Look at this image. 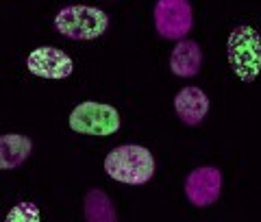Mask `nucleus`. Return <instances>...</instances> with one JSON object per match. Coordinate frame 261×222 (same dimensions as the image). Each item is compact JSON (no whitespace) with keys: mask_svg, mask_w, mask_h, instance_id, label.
I'll list each match as a JSON object with an SVG mask.
<instances>
[{"mask_svg":"<svg viewBox=\"0 0 261 222\" xmlns=\"http://www.w3.org/2000/svg\"><path fill=\"white\" fill-rule=\"evenodd\" d=\"M5 222H42V216H39V207L35 203L22 201L9 209Z\"/></svg>","mask_w":261,"mask_h":222,"instance_id":"nucleus-12","label":"nucleus"},{"mask_svg":"<svg viewBox=\"0 0 261 222\" xmlns=\"http://www.w3.org/2000/svg\"><path fill=\"white\" fill-rule=\"evenodd\" d=\"M33 153V139L20 133L0 135V170H13L22 166Z\"/></svg>","mask_w":261,"mask_h":222,"instance_id":"nucleus-10","label":"nucleus"},{"mask_svg":"<svg viewBox=\"0 0 261 222\" xmlns=\"http://www.w3.org/2000/svg\"><path fill=\"white\" fill-rule=\"evenodd\" d=\"M68 125L74 133L105 137V135L118 133L122 127V118L116 107H111L107 103L85 101V103H79L70 111Z\"/></svg>","mask_w":261,"mask_h":222,"instance_id":"nucleus-4","label":"nucleus"},{"mask_svg":"<svg viewBox=\"0 0 261 222\" xmlns=\"http://www.w3.org/2000/svg\"><path fill=\"white\" fill-rule=\"evenodd\" d=\"M85 220L87 222H118L116 205L100 187H92L85 194Z\"/></svg>","mask_w":261,"mask_h":222,"instance_id":"nucleus-11","label":"nucleus"},{"mask_svg":"<svg viewBox=\"0 0 261 222\" xmlns=\"http://www.w3.org/2000/svg\"><path fill=\"white\" fill-rule=\"evenodd\" d=\"M157 161L146 146L140 144H122L116 146L105 157V172L118 183L144 185L154 177Z\"/></svg>","mask_w":261,"mask_h":222,"instance_id":"nucleus-1","label":"nucleus"},{"mask_svg":"<svg viewBox=\"0 0 261 222\" xmlns=\"http://www.w3.org/2000/svg\"><path fill=\"white\" fill-rule=\"evenodd\" d=\"M222 192V172L216 166H200L185 179V196L194 207H209Z\"/></svg>","mask_w":261,"mask_h":222,"instance_id":"nucleus-7","label":"nucleus"},{"mask_svg":"<svg viewBox=\"0 0 261 222\" xmlns=\"http://www.w3.org/2000/svg\"><path fill=\"white\" fill-rule=\"evenodd\" d=\"M55 29L74 42H89L105 35L109 29V15L92 5H68L57 11Z\"/></svg>","mask_w":261,"mask_h":222,"instance_id":"nucleus-3","label":"nucleus"},{"mask_svg":"<svg viewBox=\"0 0 261 222\" xmlns=\"http://www.w3.org/2000/svg\"><path fill=\"white\" fill-rule=\"evenodd\" d=\"M194 27V9L190 0H157L154 29L163 39L181 42Z\"/></svg>","mask_w":261,"mask_h":222,"instance_id":"nucleus-5","label":"nucleus"},{"mask_svg":"<svg viewBox=\"0 0 261 222\" xmlns=\"http://www.w3.org/2000/svg\"><path fill=\"white\" fill-rule=\"evenodd\" d=\"M226 57L235 77L244 83H252L261 74V35L248 24H240L228 33Z\"/></svg>","mask_w":261,"mask_h":222,"instance_id":"nucleus-2","label":"nucleus"},{"mask_svg":"<svg viewBox=\"0 0 261 222\" xmlns=\"http://www.w3.org/2000/svg\"><path fill=\"white\" fill-rule=\"evenodd\" d=\"M27 68L33 77L39 79H68L72 70H74V61L72 57L55 46H39L27 57Z\"/></svg>","mask_w":261,"mask_h":222,"instance_id":"nucleus-6","label":"nucleus"},{"mask_svg":"<svg viewBox=\"0 0 261 222\" xmlns=\"http://www.w3.org/2000/svg\"><path fill=\"white\" fill-rule=\"evenodd\" d=\"M202 51L194 39H181L170 53V70L181 79H192L200 72Z\"/></svg>","mask_w":261,"mask_h":222,"instance_id":"nucleus-9","label":"nucleus"},{"mask_svg":"<svg viewBox=\"0 0 261 222\" xmlns=\"http://www.w3.org/2000/svg\"><path fill=\"white\" fill-rule=\"evenodd\" d=\"M209 96L200 87H183L174 96V111L187 127H198L209 113Z\"/></svg>","mask_w":261,"mask_h":222,"instance_id":"nucleus-8","label":"nucleus"}]
</instances>
